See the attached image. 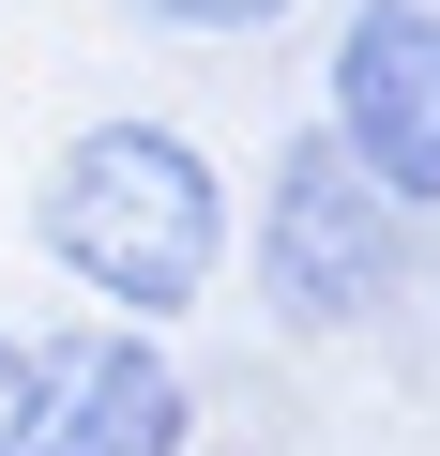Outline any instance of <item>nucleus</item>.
I'll return each mask as SVG.
<instances>
[{
    "mask_svg": "<svg viewBox=\"0 0 440 456\" xmlns=\"http://www.w3.org/2000/svg\"><path fill=\"white\" fill-rule=\"evenodd\" d=\"M0 456H197V380L167 335L61 320L0 350Z\"/></svg>",
    "mask_w": 440,
    "mask_h": 456,
    "instance_id": "obj_3",
    "label": "nucleus"
},
{
    "mask_svg": "<svg viewBox=\"0 0 440 456\" xmlns=\"http://www.w3.org/2000/svg\"><path fill=\"white\" fill-rule=\"evenodd\" d=\"M31 244H46V274H61L92 320L167 335V320H197L212 289H228L244 198H228V167H212L197 122L107 107V122H76V137L31 167Z\"/></svg>",
    "mask_w": 440,
    "mask_h": 456,
    "instance_id": "obj_1",
    "label": "nucleus"
},
{
    "mask_svg": "<svg viewBox=\"0 0 440 456\" xmlns=\"http://www.w3.org/2000/svg\"><path fill=\"white\" fill-rule=\"evenodd\" d=\"M244 244H259V305H274L289 335H364V320H395V289H410V213H395L319 122L274 137Z\"/></svg>",
    "mask_w": 440,
    "mask_h": 456,
    "instance_id": "obj_2",
    "label": "nucleus"
},
{
    "mask_svg": "<svg viewBox=\"0 0 440 456\" xmlns=\"http://www.w3.org/2000/svg\"><path fill=\"white\" fill-rule=\"evenodd\" d=\"M122 16H152V31H212V46H244V31L304 16V0H122Z\"/></svg>",
    "mask_w": 440,
    "mask_h": 456,
    "instance_id": "obj_5",
    "label": "nucleus"
},
{
    "mask_svg": "<svg viewBox=\"0 0 440 456\" xmlns=\"http://www.w3.org/2000/svg\"><path fill=\"white\" fill-rule=\"evenodd\" d=\"M319 137L425 228L440 213V0H349L319 46Z\"/></svg>",
    "mask_w": 440,
    "mask_h": 456,
    "instance_id": "obj_4",
    "label": "nucleus"
}]
</instances>
